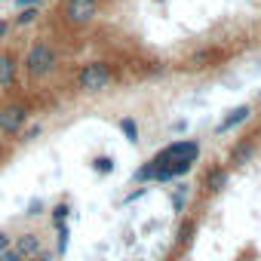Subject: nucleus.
I'll use <instances>...</instances> for the list:
<instances>
[{
  "label": "nucleus",
  "instance_id": "7",
  "mask_svg": "<svg viewBox=\"0 0 261 261\" xmlns=\"http://www.w3.org/2000/svg\"><path fill=\"white\" fill-rule=\"evenodd\" d=\"M13 249L22 255V258H37V252L43 249V237L37 233V230H22V233H16L13 237Z\"/></svg>",
  "mask_w": 261,
  "mask_h": 261
},
{
  "label": "nucleus",
  "instance_id": "13",
  "mask_svg": "<svg viewBox=\"0 0 261 261\" xmlns=\"http://www.w3.org/2000/svg\"><path fill=\"white\" fill-rule=\"evenodd\" d=\"M68 215H71V206H68V203H56V206H53V212H49V218H53V227H59V224H68Z\"/></svg>",
  "mask_w": 261,
  "mask_h": 261
},
{
  "label": "nucleus",
  "instance_id": "16",
  "mask_svg": "<svg viewBox=\"0 0 261 261\" xmlns=\"http://www.w3.org/2000/svg\"><path fill=\"white\" fill-rule=\"evenodd\" d=\"M92 169H95L98 175L114 172V157H95V160H92Z\"/></svg>",
  "mask_w": 261,
  "mask_h": 261
},
{
  "label": "nucleus",
  "instance_id": "19",
  "mask_svg": "<svg viewBox=\"0 0 261 261\" xmlns=\"http://www.w3.org/2000/svg\"><path fill=\"white\" fill-rule=\"evenodd\" d=\"M0 261H28V258H22V255H19L13 246H10V249H4V252H0Z\"/></svg>",
  "mask_w": 261,
  "mask_h": 261
},
{
  "label": "nucleus",
  "instance_id": "8",
  "mask_svg": "<svg viewBox=\"0 0 261 261\" xmlns=\"http://www.w3.org/2000/svg\"><path fill=\"white\" fill-rule=\"evenodd\" d=\"M249 117H252V108H249V105H237L233 111H227V114L221 117V123L215 126V133H230V129L243 126V123H246Z\"/></svg>",
  "mask_w": 261,
  "mask_h": 261
},
{
  "label": "nucleus",
  "instance_id": "2",
  "mask_svg": "<svg viewBox=\"0 0 261 261\" xmlns=\"http://www.w3.org/2000/svg\"><path fill=\"white\" fill-rule=\"evenodd\" d=\"M114 83V68L108 65V62H86L80 71H77V86L83 89V92H89V95H95V92H105L108 86Z\"/></svg>",
  "mask_w": 261,
  "mask_h": 261
},
{
  "label": "nucleus",
  "instance_id": "20",
  "mask_svg": "<svg viewBox=\"0 0 261 261\" xmlns=\"http://www.w3.org/2000/svg\"><path fill=\"white\" fill-rule=\"evenodd\" d=\"M191 233H194V224L188 221V224H181V230H178V243H188L191 240Z\"/></svg>",
  "mask_w": 261,
  "mask_h": 261
},
{
  "label": "nucleus",
  "instance_id": "25",
  "mask_svg": "<svg viewBox=\"0 0 261 261\" xmlns=\"http://www.w3.org/2000/svg\"><path fill=\"white\" fill-rule=\"evenodd\" d=\"M0 4H4V0H0Z\"/></svg>",
  "mask_w": 261,
  "mask_h": 261
},
{
  "label": "nucleus",
  "instance_id": "1",
  "mask_svg": "<svg viewBox=\"0 0 261 261\" xmlns=\"http://www.w3.org/2000/svg\"><path fill=\"white\" fill-rule=\"evenodd\" d=\"M19 62H22L25 77L34 80V83H40V80H46V77H53L59 71V62L62 59H59V49L49 40H34Z\"/></svg>",
  "mask_w": 261,
  "mask_h": 261
},
{
  "label": "nucleus",
  "instance_id": "4",
  "mask_svg": "<svg viewBox=\"0 0 261 261\" xmlns=\"http://www.w3.org/2000/svg\"><path fill=\"white\" fill-rule=\"evenodd\" d=\"M98 16V0H65L62 4V19L74 28L89 25Z\"/></svg>",
  "mask_w": 261,
  "mask_h": 261
},
{
  "label": "nucleus",
  "instance_id": "26",
  "mask_svg": "<svg viewBox=\"0 0 261 261\" xmlns=\"http://www.w3.org/2000/svg\"><path fill=\"white\" fill-rule=\"evenodd\" d=\"M31 261H34V258H31Z\"/></svg>",
  "mask_w": 261,
  "mask_h": 261
},
{
  "label": "nucleus",
  "instance_id": "11",
  "mask_svg": "<svg viewBox=\"0 0 261 261\" xmlns=\"http://www.w3.org/2000/svg\"><path fill=\"white\" fill-rule=\"evenodd\" d=\"M120 133L126 136V142L139 145V123H136L133 117H123V120H120Z\"/></svg>",
  "mask_w": 261,
  "mask_h": 261
},
{
  "label": "nucleus",
  "instance_id": "5",
  "mask_svg": "<svg viewBox=\"0 0 261 261\" xmlns=\"http://www.w3.org/2000/svg\"><path fill=\"white\" fill-rule=\"evenodd\" d=\"M197 157H200V142H194V139H181V142H172L169 148H163L157 157H151L154 163H157V169L166 163V160H191V163H197Z\"/></svg>",
  "mask_w": 261,
  "mask_h": 261
},
{
  "label": "nucleus",
  "instance_id": "9",
  "mask_svg": "<svg viewBox=\"0 0 261 261\" xmlns=\"http://www.w3.org/2000/svg\"><path fill=\"white\" fill-rule=\"evenodd\" d=\"M40 19V7H22L19 13H16V19H13V28H28V25H34Z\"/></svg>",
  "mask_w": 261,
  "mask_h": 261
},
{
  "label": "nucleus",
  "instance_id": "3",
  "mask_svg": "<svg viewBox=\"0 0 261 261\" xmlns=\"http://www.w3.org/2000/svg\"><path fill=\"white\" fill-rule=\"evenodd\" d=\"M28 105L25 101H4L0 105V136L4 139H19V133L28 126Z\"/></svg>",
  "mask_w": 261,
  "mask_h": 261
},
{
  "label": "nucleus",
  "instance_id": "23",
  "mask_svg": "<svg viewBox=\"0 0 261 261\" xmlns=\"http://www.w3.org/2000/svg\"><path fill=\"white\" fill-rule=\"evenodd\" d=\"M34 261H56V252H49V249H40Z\"/></svg>",
  "mask_w": 261,
  "mask_h": 261
},
{
  "label": "nucleus",
  "instance_id": "15",
  "mask_svg": "<svg viewBox=\"0 0 261 261\" xmlns=\"http://www.w3.org/2000/svg\"><path fill=\"white\" fill-rule=\"evenodd\" d=\"M154 175H157V163H154V160H148L145 166H139V169H136V175H133V178L145 185V181H154Z\"/></svg>",
  "mask_w": 261,
  "mask_h": 261
},
{
  "label": "nucleus",
  "instance_id": "10",
  "mask_svg": "<svg viewBox=\"0 0 261 261\" xmlns=\"http://www.w3.org/2000/svg\"><path fill=\"white\" fill-rule=\"evenodd\" d=\"M227 185V169H221V166H215L209 175H206V191L209 194H218L221 188Z\"/></svg>",
  "mask_w": 261,
  "mask_h": 261
},
{
  "label": "nucleus",
  "instance_id": "18",
  "mask_svg": "<svg viewBox=\"0 0 261 261\" xmlns=\"http://www.w3.org/2000/svg\"><path fill=\"white\" fill-rule=\"evenodd\" d=\"M43 209H46V206H43V200H31V203H28V209H25V215H28V218H37V215H43Z\"/></svg>",
  "mask_w": 261,
  "mask_h": 261
},
{
  "label": "nucleus",
  "instance_id": "21",
  "mask_svg": "<svg viewBox=\"0 0 261 261\" xmlns=\"http://www.w3.org/2000/svg\"><path fill=\"white\" fill-rule=\"evenodd\" d=\"M10 246H13V233L0 230V252H4V249H10Z\"/></svg>",
  "mask_w": 261,
  "mask_h": 261
},
{
  "label": "nucleus",
  "instance_id": "6",
  "mask_svg": "<svg viewBox=\"0 0 261 261\" xmlns=\"http://www.w3.org/2000/svg\"><path fill=\"white\" fill-rule=\"evenodd\" d=\"M19 71H22V62L13 49H0V92L4 89H13L19 83Z\"/></svg>",
  "mask_w": 261,
  "mask_h": 261
},
{
  "label": "nucleus",
  "instance_id": "12",
  "mask_svg": "<svg viewBox=\"0 0 261 261\" xmlns=\"http://www.w3.org/2000/svg\"><path fill=\"white\" fill-rule=\"evenodd\" d=\"M68 243H71V230H68V224H59L56 227V255H65Z\"/></svg>",
  "mask_w": 261,
  "mask_h": 261
},
{
  "label": "nucleus",
  "instance_id": "24",
  "mask_svg": "<svg viewBox=\"0 0 261 261\" xmlns=\"http://www.w3.org/2000/svg\"><path fill=\"white\" fill-rule=\"evenodd\" d=\"M40 4H46V0H16V10H22V7H40Z\"/></svg>",
  "mask_w": 261,
  "mask_h": 261
},
{
  "label": "nucleus",
  "instance_id": "17",
  "mask_svg": "<svg viewBox=\"0 0 261 261\" xmlns=\"http://www.w3.org/2000/svg\"><path fill=\"white\" fill-rule=\"evenodd\" d=\"M40 133H43V126H40V123H31V126H25L22 133H19V142H31V139H37Z\"/></svg>",
  "mask_w": 261,
  "mask_h": 261
},
{
  "label": "nucleus",
  "instance_id": "22",
  "mask_svg": "<svg viewBox=\"0 0 261 261\" xmlns=\"http://www.w3.org/2000/svg\"><path fill=\"white\" fill-rule=\"evenodd\" d=\"M10 31H13V22H10V19H0V40H4Z\"/></svg>",
  "mask_w": 261,
  "mask_h": 261
},
{
  "label": "nucleus",
  "instance_id": "14",
  "mask_svg": "<svg viewBox=\"0 0 261 261\" xmlns=\"http://www.w3.org/2000/svg\"><path fill=\"white\" fill-rule=\"evenodd\" d=\"M252 154H255V145H246V142H240V145L233 148V154H230V163H246Z\"/></svg>",
  "mask_w": 261,
  "mask_h": 261
}]
</instances>
